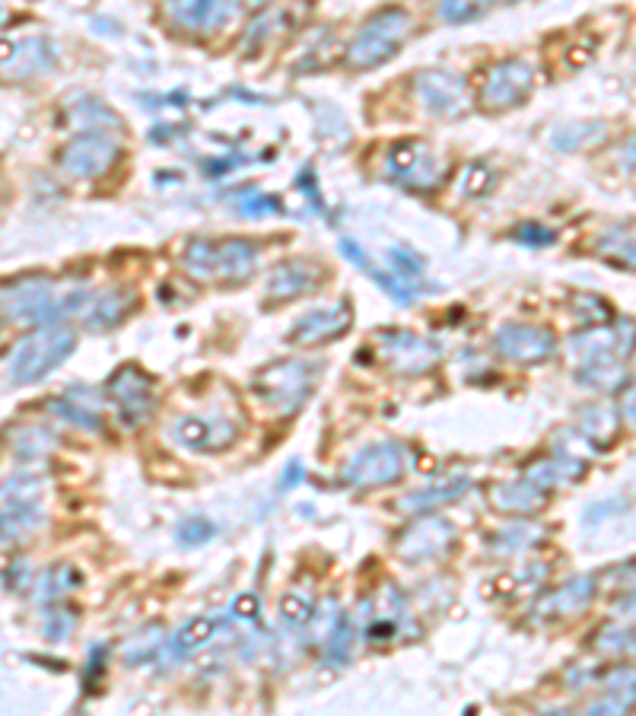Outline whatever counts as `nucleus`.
<instances>
[{
  "label": "nucleus",
  "instance_id": "nucleus-1",
  "mask_svg": "<svg viewBox=\"0 0 636 716\" xmlns=\"http://www.w3.org/2000/svg\"><path fill=\"white\" fill-rule=\"evenodd\" d=\"M77 350V328L68 322L36 325L3 357V379L10 389L42 382Z\"/></svg>",
  "mask_w": 636,
  "mask_h": 716
},
{
  "label": "nucleus",
  "instance_id": "nucleus-2",
  "mask_svg": "<svg viewBox=\"0 0 636 716\" xmlns=\"http://www.w3.org/2000/svg\"><path fill=\"white\" fill-rule=\"evenodd\" d=\"M410 32H414V20L405 7H386L379 13H372L360 32L350 39V46L344 51V61L350 70H376L386 61H391L401 48L408 46Z\"/></svg>",
  "mask_w": 636,
  "mask_h": 716
},
{
  "label": "nucleus",
  "instance_id": "nucleus-3",
  "mask_svg": "<svg viewBox=\"0 0 636 716\" xmlns=\"http://www.w3.org/2000/svg\"><path fill=\"white\" fill-rule=\"evenodd\" d=\"M316 379L318 367L312 360L287 357V360H274L265 370L255 372L251 389L268 415L290 417L309 401V395L316 389Z\"/></svg>",
  "mask_w": 636,
  "mask_h": 716
},
{
  "label": "nucleus",
  "instance_id": "nucleus-4",
  "mask_svg": "<svg viewBox=\"0 0 636 716\" xmlns=\"http://www.w3.org/2000/svg\"><path fill=\"white\" fill-rule=\"evenodd\" d=\"M3 545L32 538L46 526V481L32 471H17L3 481Z\"/></svg>",
  "mask_w": 636,
  "mask_h": 716
},
{
  "label": "nucleus",
  "instance_id": "nucleus-5",
  "mask_svg": "<svg viewBox=\"0 0 636 716\" xmlns=\"http://www.w3.org/2000/svg\"><path fill=\"white\" fill-rule=\"evenodd\" d=\"M634 345V335H620L612 328H592L586 335L573 338L576 347V379L592 389H608L614 386V376L620 372V360L627 357V350Z\"/></svg>",
  "mask_w": 636,
  "mask_h": 716
},
{
  "label": "nucleus",
  "instance_id": "nucleus-6",
  "mask_svg": "<svg viewBox=\"0 0 636 716\" xmlns=\"http://www.w3.org/2000/svg\"><path fill=\"white\" fill-rule=\"evenodd\" d=\"M3 319L20 325L64 322L58 284L46 275H29L3 284Z\"/></svg>",
  "mask_w": 636,
  "mask_h": 716
},
{
  "label": "nucleus",
  "instance_id": "nucleus-7",
  "mask_svg": "<svg viewBox=\"0 0 636 716\" xmlns=\"http://www.w3.org/2000/svg\"><path fill=\"white\" fill-rule=\"evenodd\" d=\"M386 179L410 191H433L446 179V162L424 140H398L386 153Z\"/></svg>",
  "mask_w": 636,
  "mask_h": 716
},
{
  "label": "nucleus",
  "instance_id": "nucleus-8",
  "mask_svg": "<svg viewBox=\"0 0 636 716\" xmlns=\"http://www.w3.org/2000/svg\"><path fill=\"white\" fill-rule=\"evenodd\" d=\"M531 87H535L531 64H525L523 58H506V61H497L494 68H487L480 90H477V106L490 116H500L509 109H519L531 96Z\"/></svg>",
  "mask_w": 636,
  "mask_h": 716
},
{
  "label": "nucleus",
  "instance_id": "nucleus-9",
  "mask_svg": "<svg viewBox=\"0 0 636 716\" xmlns=\"http://www.w3.org/2000/svg\"><path fill=\"white\" fill-rule=\"evenodd\" d=\"M401 478H405V446L395 439H379L364 446L341 471L344 485L357 490L398 485Z\"/></svg>",
  "mask_w": 636,
  "mask_h": 716
},
{
  "label": "nucleus",
  "instance_id": "nucleus-10",
  "mask_svg": "<svg viewBox=\"0 0 636 716\" xmlns=\"http://www.w3.org/2000/svg\"><path fill=\"white\" fill-rule=\"evenodd\" d=\"M410 90H414V99L420 102V109L436 118H461L471 109L468 83L453 70H417L410 80Z\"/></svg>",
  "mask_w": 636,
  "mask_h": 716
},
{
  "label": "nucleus",
  "instance_id": "nucleus-11",
  "mask_svg": "<svg viewBox=\"0 0 636 716\" xmlns=\"http://www.w3.org/2000/svg\"><path fill=\"white\" fill-rule=\"evenodd\" d=\"M121 157V147L109 131H80L77 138L64 143L58 166L61 172H68L70 179H102L115 162Z\"/></svg>",
  "mask_w": 636,
  "mask_h": 716
},
{
  "label": "nucleus",
  "instance_id": "nucleus-12",
  "mask_svg": "<svg viewBox=\"0 0 636 716\" xmlns=\"http://www.w3.org/2000/svg\"><path fill=\"white\" fill-rule=\"evenodd\" d=\"M106 395L112 398L115 411L131 430L143 427L150 417L157 415V389H153L150 376L140 367H135V364H125L121 370H115L109 376Z\"/></svg>",
  "mask_w": 636,
  "mask_h": 716
},
{
  "label": "nucleus",
  "instance_id": "nucleus-13",
  "mask_svg": "<svg viewBox=\"0 0 636 716\" xmlns=\"http://www.w3.org/2000/svg\"><path fill=\"white\" fill-rule=\"evenodd\" d=\"M379 354H382L388 370L398 372V376H427L443 360V347L433 338H424L417 331H405V328L382 331L379 335Z\"/></svg>",
  "mask_w": 636,
  "mask_h": 716
},
{
  "label": "nucleus",
  "instance_id": "nucleus-14",
  "mask_svg": "<svg viewBox=\"0 0 636 716\" xmlns=\"http://www.w3.org/2000/svg\"><path fill=\"white\" fill-rule=\"evenodd\" d=\"M455 545V526L443 516L433 513H420L417 523H410L408 529L395 538V555L405 564H430L449 555Z\"/></svg>",
  "mask_w": 636,
  "mask_h": 716
},
{
  "label": "nucleus",
  "instance_id": "nucleus-15",
  "mask_svg": "<svg viewBox=\"0 0 636 716\" xmlns=\"http://www.w3.org/2000/svg\"><path fill=\"white\" fill-rule=\"evenodd\" d=\"M137 297L128 287H102V290H83L77 287V306L73 319L90 331H112L128 322L135 312Z\"/></svg>",
  "mask_w": 636,
  "mask_h": 716
},
{
  "label": "nucleus",
  "instance_id": "nucleus-16",
  "mask_svg": "<svg viewBox=\"0 0 636 716\" xmlns=\"http://www.w3.org/2000/svg\"><path fill=\"white\" fill-rule=\"evenodd\" d=\"M172 439L188 453H227L236 446L239 427L220 415H182L172 424Z\"/></svg>",
  "mask_w": 636,
  "mask_h": 716
},
{
  "label": "nucleus",
  "instance_id": "nucleus-17",
  "mask_svg": "<svg viewBox=\"0 0 636 716\" xmlns=\"http://www.w3.org/2000/svg\"><path fill=\"white\" fill-rule=\"evenodd\" d=\"M325 284V268L312 261V258H287L280 265H274L265 280V302L280 306V302L302 300L309 294H316Z\"/></svg>",
  "mask_w": 636,
  "mask_h": 716
},
{
  "label": "nucleus",
  "instance_id": "nucleus-18",
  "mask_svg": "<svg viewBox=\"0 0 636 716\" xmlns=\"http://www.w3.org/2000/svg\"><path fill=\"white\" fill-rule=\"evenodd\" d=\"M494 345L500 350L506 360L519 364V367H538L550 360L557 354V338L550 328H541V325H523V322H509L503 325L494 338Z\"/></svg>",
  "mask_w": 636,
  "mask_h": 716
},
{
  "label": "nucleus",
  "instance_id": "nucleus-19",
  "mask_svg": "<svg viewBox=\"0 0 636 716\" xmlns=\"http://www.w3.org/2000/svg\"><path fill=\"white\" fill-rule=\"evenodd\" d=\"M350 325H354V306L347 300H341L335 302V306H328V309H316V312L302 316V319L290 328L287 341L296 347L331 345V341H338L341 335L350 331Z\"/></svg>",
  "mask_w": 636,
  "mask_h": 716
},
{
  "label": "nucleus",
  "instance_id": "nucleus-20",
  "mask_svg": "<svg viewBox=\"0 0 636 716\" xmlns=\"http://www.w3.org/2000/svg\"><path fill=\"white\" fill-rule=\"evenodd\" d=\"M58 48L46 36H29L3 51V77L7 80H32L54 68Z\"/></svg>",
  "mask_w": 636,
  "mask_h": 716
},
{
  "label": "nucleus",
  "instance_id": "nucleus-21",
  "mask_svg": "<svg viewBox=\"0 0 636 716\" xmlns=\"http://www.w3.org/2000/svg\"><path fill=\"white\" fill-rule=\"evenodd\" d=\"M172 23L191 36H210L236 13V0H166Z\"/></svg>",
  "mask_w": 636,
  "mask_h": 716
},
{
  "label": "nucleus",
  "instance_id": "nucleus-22",
  "mask_svg": "<svg viewBox=\"0 0 636 716\" xmlns=\"http://www.w3.org/2000/svg\"><path fill=\"white\" fill-rule=\"evenodd\" d=\"M58 420H64L70 427L90 430V434H102L106 420H102V395L92 392L87 386H70L68 392L58 398H48L46 405Z\"/></svg>",
  "mask_w": 636,
  "mask_h": 716
},
{
  "label": "nucleus",
  "instance_id": "nucleus-23",
  "mask_svg": "<svg viewBox=\"0 0 636 716\" xmlns=\"http://www.w3.org/2000/svg\"><path fill=\"white\" fill-rule=\"evenodd\" d=\"M223 630V618L217 615H198L191 621H185L176 634L166 637V647H162V663H182L188 656L201 653L205 647H210L217 640V634Z\"/></svg>",
  "mask_w": 636,
  "mask_h": 716
},
{
  "label": "nucleus",
  "instance_id": "nucleus-24",
  "mask_svg": "<svg viewBox=\"0 0 636 716\" xmlns=\"http://www.w3.org/2000/svg\"><path fill=\"white\" fill-rule=\"evenodd\" d=\"M595 596V579L592 577H576L545 593L538 605H535V615L541 621H564V618H576L586 611V605Z\"/></svg>",
  "mask_w": 636,
  "mask_h": 716
},
{
  "label": "nucleus",
  "instance_id": "nucleus-25",
  "mask_svg": "<svg viewBox=\"0 0 636 716\" xmlns=\"http://www.w3.org/2000/svg\"><path fill=\"white\" fill-rule=\"evenodd\" d=\"M261 258V246L242 239V236H229V239H217V271L213 280L223 284H246L258 268Z\"/></svg>",
  "mask_w": 636,
  "mask_h": 716
},
{
  "label": "nucleus",
  "instance_id": "nucleus-26",
  "mask_svg": "<svg viewBox=\"0 0 636 716\" xmlns=\"http://www.w3.org/2000/svg\"><path fill=\"white\" fill-rule=\"evenodd\" d=\"M468 487H471V478H468V475H449V478H439V481H430V485L417 487V490L405 494V497L398 500V509L414 513V516L433 513V509L446 507V504L458 500Z\"/></svg>",
  "mask_w": 636,
  "mask_h": 716
},
{
  "label": "nucleus",
  "instance_id": "nucleus-27",
  "mask_svg": "<svg viewBox=\"0 0 636 716\" xmlns=\"http://www.w3.org/2000/svg\"><path fill=\"white\" fill-rule=\"evenodd\" d=\"M547 490L538 487L531 478H516V481H500L490 487V504L497 513H513V516H531L545 507Z\"/></svg>",
  "mask_w": 636,
  "mask_h": 716
},
{
  "label": "nucleus",
  "instance_id": "nucleus-28",
  "mask_svg": "<svg viewBox=\"0 0 636 716\" xmlns=\"http://www.w3.org/2000/svg\"><path fill=\"white\" fill-rule=\"evenodd\" d=\"M338 246H341L344 258H347L350 265H357V268H360L364 275H369V278L376 280V287H382V290H386L391 300H398L401 306H408V302L414 300V287H410V284H405V280L398 278L395 271H386V268H379V265H376V261H372V258H369V255H366L364 249H360V246L354 242V239H341Z\"/></svg>",
  "mask_w": 636,
  "mask_h": 716
},
{
  "label": "nucleus",
  "instance_id": "nucleus-29",
  "mask_svg": "<svg viewBox=\"0 0 636 716\" xmlns=\"http://www.w3.org/2000/svg\"><path fill=\"white\" fill-rule=\"evenodd\" d=\"M7 446H10V453L20 463H39V459L51 456L54 437H51V430H46V427H17V430H10Z\"/></svg>",
  "mask_w": 636,
  "mask_h": 716
},
{
  "label": "nucleus",
  "instance_id": "nucleus-30",
  "mask_svg": "<svg viewBox=\"0 0 636 716\" xmlns=\"http://www.w3.org/2000/svg\"><path fill=\"white\" fill-rule=\"evenodd\" d=\"M583 475V465L573 463L569 456H554V459H538V463H531L525 468V478H531L538 487H550L564 485V481H573V478H579Z\"/></svg>",
  "mask_w": 636,
  "mask_h": 716
},
{
  "label": "nucleus",
  "instance_id": "nucleus-31",
  "mask_svg": "<svg viewBox=\"0 0 636 716\" xmlns=\"http://www.w3.org/2000/svg\"><path fill=\"white\" fill-rule=\"evenodd\" d=\"M182 268L195 280H213L217 271V239H207V236H195L179 255Z\"/></svg>",
  "mask_w": 636,
  "mask_h": 716
},
{
  "label": "nucleus",
  "instance_id": "nucleus-32",
  "mask_svg": "<svg viewBox=\"0 0 636 716\" xmlns=\"http://www.w3.org/2000/svg\"><path fill=\"white\" fill-rule=\"evenodd\" d=\"M636 700V672L617 669L608 682V692L598 704H592V714H620Z\"/></svg>",
  "mask_w": 636,
  "mask_h": 716
},
{
  "label": "nucleus",
  "instance_id": "nucleus-33",
  "mask_svg": "<svg viewBox=\"0 0 636 716\" xmlns=\"http://www.w3.org/2000/svg\"><path fill=\"white\" fill-rule=\"evenodd\" d=\"M162 647H166V630L153 624V627H143L140 634H135L128 644H125V663L128 666H140V663H150L162 656Z\"/></svg>",
  "mask_w": 636,
  "mask_h": 716
},
{
  "label": "nucleus",
  "instance_id": "nucleus-34",
  "mask_svg": "<svg viewBox=\"0 0 636 716\" xmlns=\"http://www.w3.org/2000/svg\"><path fill=\"white\" fill-rule=\"evenodd\" d=\"M77 586H80V574L70 564H54L36 583V599L54 601L61 599L64 593H70V589H77Z\"/></svg>",
  "mask_w": 636,
  "mask_h": 716
},
{
  "label": "nucleus",
  "instance_id": "nucleus-35",
  "mask_svg": "<svg viewBox=\"0 0 636 716\" xmlns=\"http://www.w3.org/2000/svg\"><path fill=\"white\" fill-rule=\"evenodd\" d=\"M350 647H354V624L347 615H338L335 624L328 627V637H325V659L331 666H344L350 659Z\"/></svg>",
  "mask_w": 636,
  "mask_h": 716
},
{
  "label": "nucleus",
  "instance_id": "nucleus-36",
  "mask_svg": "<svg viewBox=\"0 0 636 716\" xmlns=\"http://www.w3.org/2000/svg\"><path fill=\"white\" fill-rule=\"evenodd\" d=\"M232 213H239V217H246V220H261V217H274V213H284V205H280V198H274V195H261V191H242V195H236L232 198Z\"/></svg>",
  "mask_w": 636,
  "mask_h": 716
},
{
  "label": "nucleus",
  "instance_id": "nucleus-37",
  "mask_svg": "<svg viewBox=\"0 0 636 716\" xmlns=\"http://www.w3.org/2000/svg\"><path fill=\"white\" fill-rule=\"evenodd\" d=\"M541 535H545V531L538 529V526L516 523V526H509V529L494 531L490 548H497V551H525V548L538 545V541H541Z\"/></svg>",
  "mask_w": 636,
  "mask_h": 716
},
{
  "label": "nucleus",
  "instance_id": "nucleus-38",
  "mask_svg": "<svg viewBox=\"0 0 636 716\" xmlns=\"http://www.w3.org/2000/svg\"><path fill=\"white\" fill-rule=\"evenodd\" d=\"M605 138V125H569V128H560L550 143L560 150V153H576L583 147H589L595 140Z\"/></svg>",
  "mask_w": 636,
  "mask_h": 716
},
{
  "label": "nucleus",
  "instance_id": "nucleus-39",
  "mask_svg": "<svg viewBox=\"0 0 636 716\" xmlns=\"http://www.w3.org/2000/svg\"><path fill=\"white\" fill-rule=\"evenodd\" d=\"M213 535H217V526H213L207 516H201V513L185 516L182 523L176 526V541H179L182 548H201Z\"/></svg>",
  "mask_w": 636,
  "mask_h": 716
},
{
  "label": "nucleus",
  "instance_id": "nucleus-40",
  "mask_svg": "<svg viewBox=\"0 0 636 716\" xmlns=\"http://www.w3.org/2000/svg\"><path fill=\"white\" fill-rule=\"evenodd\" d=\"M70 118H73V125H77L80 131H106L99 121H109V125H118V128H121V118L115 116L112 109H106L102 102H96V99L80 102V106L70 112Z\"/></svg>",
  "mask_w": 636,
  "mask_h": 716
},
{
  "label": "nucleus",
  "instance_id": "nucleus-41",
  "mask_svg": "<svg viewBox=\"0 0 636 716\" xmlns=\"http://www.w3.org/2000/svg\"><path fill=\"white\" fill-rule=\"evenodd\" d=\"M490 3H494V0H439V17L453 26L471 23L480 13L490 10Z\"/></svg>",
  "mask_w": 636,
  "mask_h": 716
},
{
  "label": "nucleus",
  "instance_id": "nucleus-42",
  "mask_svg": "<svg viewBox=\"0 0 636 716\" xmlns=\"http://www.w3.org/2000/svg\"><path fill=\"white\" fill-rule=\"evenodd\" d=\"M280 618L290 627H306L316 618V605H312V599L299 596V593H287L284 601H280Z\"/></svg>",
  "mask_w": 636,
  "mask_h": 716
},
{
  "label": "nucleus",
  "instance_id": "nucleus-43",
  "mask_svg": "<svg viewBox=\"0 0 636 716\" xmlns=\"http://www.w3.org/2000/svg\"><path fill=\"white\" fill-rule=\"evenodd\" d=\"M388 261H391V271L417 290V280L424 278V261L414 252H408V249H391Z\"/></svg>",
  "mask_w": 636,
  "mask_h": 716
},
{
  "label": "nucleus",
  "instance_id": "nucleus-44",
  "mask_svg": "<svg viewBox=\"0 0 636 716\" xmlns=\"http://www.w3.org/2000/svg\"><path fill=\"white\" fill-rule=\"evenodd\" d=\"M73 624L77 618L64 611V608H54V611H48L46 615V637L51 644H61V640H68L70 630H73Z\"/></svg>",
  "mask_w": 636,
  "mask_h": 716
},
{
  "label": "nucleus",
  "instance_id": "nucleus-45",
  "mask_svg": "<svg viewBox=\"0 0 636 716\" xmlns=\"http://www.w3.org/2000/svg\"><path fill=\"white\" fill-rule=\"evenodd\" d=\"M516 239H519L523 246H535V249H541V246H550L557 236H554V230L541 227V223H523V227H516Z\"/></svg>",
  "mask_w": 636,
  "mask_h": 716
},
{
  "label": "nucleus",
  "instance_id": "nucleus-46",
  "mask_svg": "<svg viewBox=\"0 0 636 716\" xmlns=\"http://www.w3.org/2000/svg\"><path fill=\"white\" fill-rule=\"evenodd\" d=\"M102 672H106V644H92L90 656H87V678H83L87 692L96 685V678H99Z\"/></svg>",
  "mask_w": 636,
  "mask_h": 716
},
{
  "label": "nucleus",
  "instance_id": "nucleus-47",
  "mask_svg": "<svg viewBox=\"0 0 636 716\" xmlns=\"http://www.w3.org/2000/svg\"><path fill=\"white\" fill-rule=\"evenodd\" d=\"M232 618H239V621H258V611H261V605H258V599L251 596V593H242V596H236V601H232Z\"/></svg>",
  "mask_w": 636,
  "mask_h": 716
},
{
  "label": "nucleus",
  "instance_id": "nucleus-48",
  "mask_svg": "<svg viewBox=\"0 0 636 716\" xmlns=\"http://www.w3.org/2000/svg\"><path fill=\"white\" fill-rule=\"evenodd\" d=\"M302 475H306V468H302V463L299 459H294V463H287V468H284V475H280V494L284 490H290V487H296L299 481H302Z\"/></svg>",
  "mask_w": 636,
  "mask_h": 716
},
{
  "label": "nucleus",
  "instance_id": "nucleus-49",
  "mask_svg": "<svg viewBox=\"0 0 636 716\" xmlns=\"http://www.w3.org/2000/svg\"><path fill=\"white\" fill-rule=\"evenodd\" d=\"M617 162L627 169V172H636V135L620 143V150H617Z\"/></svg>",
  "mask_w": 636,
  "mask_h": 716
},
{
  "label": "nucleus",
  "instance_id": "nucleus-50",
  "mask_svg": "<svg viewBox=\"0 0 636 716\" xmlns=\"http://www.w3.org/2000/svg\"><path fill=\"white\" fill-rule=\"evenodd\" d=\"M620 411H624V417L636 420V382L624 392V398H620Z\"/></svg>",
  "mask_w": 636,
  "mask_h": 716
},
{
  "label": "nucleus",
  "instance_id": "nucleus-51",
  "mask_svg": "<svg viewBox=\"0 0 636 716\" xmlns=\"http://www.w3.org/2000/svg\"><path fill=\"white\" fill-rule=\"evenodd\" d=\"M274 0H249L251 10H265V7H271Z\"/></svg>",
  "mask_w": 636,
  "mask_h": 716
},
{
  "label": "nucleus",
  "instance_id": "nucleus-52",
  "mask_svg": "<svg viewBox=\"0 0 636 716\" xmlns=\"http://www.w3.org/2000/svg\"><path fill=\"white\" fill-rule=\"evenodd\" d=\"M503 3H516V0H503Z\"/></svg>",
  "mask_w": 636,
  "mask_h": 716
}]
</instances>
